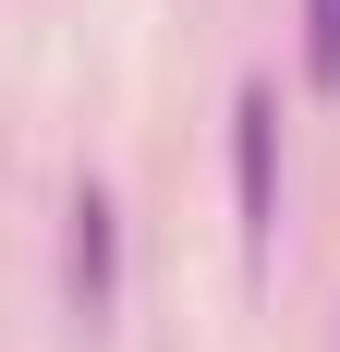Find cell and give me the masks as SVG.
<instances>
[{
	"instance_id": "1",
	"label": "cell",
	"mask_w": 340,
	"mask_h": 352,
	"mask_svg": "<svg viewBox=\"0 0 340 352\" xmlns=\"http://www.w3.org/2000/svg\"><path fill=\"white\" fill-rule=\"evenodd\" d=\"M231 195H243V267H268L279 243V98L268 85L231 98Z\"/></svg>"
},
{
	"instance_id": "2",
	"label": "cell",
	"mask_w": 340,
	"mask_h": 352,
	"mask_svg": "<svg viewBox=\"0 0 340 352\" xmlns=\"http://www.w3.org/2000/svg\"><path fill=\"white\" fill-rule=\"evenodd\" d=\"M61 292H73V316L109 328V304H122V207H109L98 182L73 195V231H61Z\"/></svg>"
},
{
	"instance_id": "3",
	"label": "cell",
	"mask_w": 340,
	"mask_h": 352,
	"mask_svg": "<svg viewBox=\"0 0 340 352\" xmlns=\"http://www.w3.org/2000/svg\"><path fill=\"white\" fill-rule=\"evenodd\" d=\"M304 73L340 85V0H304Z\"/></svg>"
}]
</instances>
